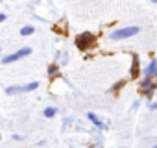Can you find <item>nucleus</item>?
Returning a JSON list of instances; mask_svg holds the SVG:
<instances>
[{
  "instance_id": "1",
  "label": "nucleus",
  "mask_w": 157,
  "mask_h": 148,
  "mask_svg": "<svg viewBox=\"0 0 157 148\" xmlns=\"http://www.w3.org/2000/svg\"><path fill=\"white\" fill-rule=\"evenodd\" d=\"M76 45H78V48L87 50V48H93V46L96 45V39H94L93 33L85 32V33H82V35H78V37H76Z\"/></svg>"
},
{
  "instance_id": "10",
  "label": "nucleus",
  "mask_w": 157,
  "mask_h": 148,
  "mask_svg": "<svg viewBox=\"0 0 157 148\" xmlns=\"http://www.w3.org/2000/svg\"><path fill=\"white\" fill-rule=\"evenodd\" d=\"M89 119H91V120H93V122H94L96 126H102V122H100V120H98V119H96V117H94L93 113H89Z\"/></svg>"
},
{
  "instance_id": "6",
  "label": "nucleus",
  "mask_w": 157,
  "mask_h": 148,
  "mask_svg": "<svg viewBox=\"0 0 157 148\" xmlns=\"http://www.w3.org/2000/svg\"><path fill=\"white\" fill-rule=\"evenodd\" d=\"M153 89H155V85H153V84L150 82V78H148V80H146V82L142 84V93H146V95H150V93H151Z\"/></svg>"
},
{
  "instance_id": "14",
  "label": "nucleus",
  "mask_w": 157,
  "mask_h": 148,
  "mask_svg": "<svg viewBox=\"0 0 157 148\" xmlns=\"http://www.w3.org/2000/svg\"><path fill=\"white\" fill-rule=\"evenodd\" d=\"M155 148H157V146H155Z\"/></svg>"
},
{
  "instance_id": "7",
  "label": "nucleus",
  "mask_w": 157,
  "mask_h": 148,
  "mask_svg": "<svg viewBox=\"0 0 157 148\" xmlns=\"http://www.w3.org/2000/svg\"><path fill=\"white\" fill-rule=\"evenodd\" d=\"M131 76H133V78L139 76V61H137V59L133 61V67H131Z\"/></svg>"
},
{
  "instance_id": "11",
  "label": "nucleus",
  "mask_w": 157,
  "mask_h": 148,
  "mask_svg": "<svg viewBox=\"0 0 157 148\" xmlns=\"http://www.w3.org/2000/svg\"><path fill=\"white\" fill-rule=\"evenodd\" d=\"M2 21H6V15H4V13H0V22H2Z\"/></svg>"
},
{
  "instance_id": "5",
  "label": "nucleus",
  "mask_w": 157,
  "mask_h": 148,
  "mask_svg": "<svg viewBox=\"0 0 157 148\" xmlns=\"http://www.w3.org/2000/svg\"><path fill=\"white\" fill-rule=\"evenodd\" d=\"M153 76H157V61L155 59H151L146 68V78H153Z\"/></svg>"
},
{
  "instance_id": "2",
  "label": "nucleus",
  "mask_w": 157,
  "mask_h": 148,
  "mask_svg": "<svg viewBox=\"0 0 157 148\" xmlns=\"http://www.w3.org/2000/svg\"><path fill=\"white\" fill-rule=\"evenodd\" d=\"M137 33H139V28H137V26H129V28L115 30V32L111 33V39H115V41H118V39H128V37L137 35Z\"/></svg>"
},
{
  "instance_id": "13",
  "label": "nucleus",
  "mask_w": 157,
  "mask_h": 148,
  "mask_svg": "<svg viewBox=\"0 0 157 148\" xmlns=\"http://www.w3.org/2000/svg\"><path fill=\"white\" fill-rule=\"evenodd\" d=\"M153 2H157V0H153Z\"/></svg>"
},
{
  "instance_id": "4",
  "label": "nucleus",
  "mask_w": 157,
  "mask_h": 148,
  "mask_svg": "<svg viewBox=\"0 0 157 148\" xmlns=\"http://www.w3.org/2000/svg\"><path fill=\"white\" fill-rule=\"evenodd\" d=\"M37 87H39V84H37V82H33V84L22 85V87H10V89H8V93H10V95H13V93H26V91H33V89H37Z\"/></svg>"
},
{
  "instance_id": "12",
  "label": "nucleus",
  "mask_w": 157,
  "mask_h": 148,
  "mask_svg": "<svg viewBox=\"0 0 157 148\" xmlns=\"http://www.w3.org/2000/svg\"><path fill=\"white\" fill-rule=\"evenodd\" d=\"M150 107H151V109H157V102H153V104H151Z\"/></svg>"
},
{
  "instance_id": "9",
  "label": "nucleus",
  "mask_w": 157,
  "mask_h": 148,
  "mask_svg": "<svg viewBox=\"0 0 157 148\" xmlns=\"http://www.w3.org/2000/svg\"><path fill=\"white\" fill-rule=\"evenodd\" d=\"M54 115H56V109H54V107L44 109V117H54Z\"/></svg>"
},
{
  "instance_id": "3",
  "label": "nucleus",
  "mask_w": 157,
  "mask_h": 148,
  "mask_svg": "<svg viewBox=\"0 0 157 148\" xmlns=\"http://www.w3.org/2000/svg\"><path fill=\"white\" fill-rule=\"evenodd\" d=\"M30 54H32V50H30V48H22V50H19V52H15V54H11V56L4 57V59H2V63H13V61L21 59V57H24V56H30Z\"/></svg>"
},
{
  "instance_id": "8",
  "label": "nucleus",
  "mask_w": 157,
  "mask_h": 148,
  "mask_svg": "<svg viewBox=\"0 0 157 148\" xmlns=\"http://www.w3.org/2000/svg\"><path fill=\"white\" fill-rule=\"evenodd\" d=\"M21 33H22V35H30V33H33V26H24V28L21 30Z\"/></svg>"
}]
</instances>
